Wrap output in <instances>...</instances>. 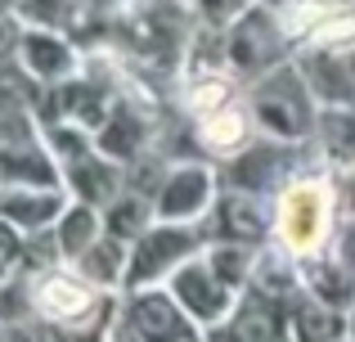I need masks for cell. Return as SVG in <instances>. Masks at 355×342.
<instances>
[{
	"mask_svg": "<svg viewBox=\"0 0 355 342\" xmlns=\"http://www.w3.org/2000/svg\"><path fill=\"white\" fill-rule=\"evenodd\" d=\"M342 225V207H338V176L324 162L315 167H297L288 176V185L275 194V230L270 243L279 253H288L297 266L315 262V257L333 253V239Z\"/></svg>",
	"mask_w": 355,
	"mask_h": 342,
	"instance_id": "obj_1",
	"label": "cell"
},
{
	"mask_svg": "<svg viewBox=\"0 0 355 342\" xmlns=\"http://www.w3.org/2000/svg\"><path fill=\"white\" fill-rule=\"evenodd\" d=\"M248 99H252V117H257L261 135L270 140H288V144H311L315 140V126H320V113L324 104L315 99L306 72L293 63L266 72L248 86Z\"/></svg>",
	"mask_w": 355,
	"mask_h": 342,
	"instance_id": "obj_2",
	"label": "cell"
},
{
	"mask_svg": "<svg viewBox=\"0 0 355 342\" xmlns=\"http://www.w3.org/2000/svg\"><path fill=\"white\" fill-rule=\"evenodd\" d=\"M297 54H355V0H266Z\"/></svg>",
	"mask_w": 355,
	"mask_h": 342,
	"instance_id": "obj_3",
	"label": "cell"
},
{
	"mask_svg": "<svg viewBox=\"0 0 355 342\" xmlns=\"http://www.w3.org/2000/svg\"><path fill=\"white\" fill-rule=\"evenodd\" d=\"M293 59H297V50H293V41H288L279 14L266 5V0H257L239 23L225 27V63H230V72H234L239 81H248V86L257 77H266V72L293 63Z\"/></svg>",
	"mask_w": 355,
	"mask_h": 342,
	"instance_id": "obj_4",
	"label": "cell"
},
{
	"mask_svg": "<svg viewBox=\"0 0 355 342\" xmlns=\"http://www.w3.org/2000/svg\"><path fill=\"white\" fill-rule=\"evenodd\" d=\"M207 248L198 225H175V221H153L144 234L130 243V262H126V289H162L189 257H198Z\"/></svg>",
	"mask_w": 355,
	"mask_h": 342,
	"instance_id": "obj_5",
	"label": "cell"
},
{
	"mask_svg": "<svg viewBox=\"0 0 355 342\" xmlns=\"http://www.w3.org/2000/svg\"><path fill=\"white\" fill-rule=\"evenodd\" d=\"M117 320L135 342H193L202 334L189 320V311L171 298V289H130L121 293Z\"/></svg>",
	"mask_w": 355,
	"mask_h": 342,
	"instance_id": "obj_6",
	"label": "cell"
},
{
	"mask_svg": "<svg viewBox=\"0 0 355 342\" xmlns=\"http://www.w3.org/2000/svg\"><path fill=\"white\" fill-rule=\"evenodd\" d=\"M166 289H171V298L189 311V320L202 329V334H207V329H216V325H225V320L234 316L239 298H243L234 284L220 280V271L207 262V253L189 257V262H184L180 271L166 280Z\"/></svg>",
	"mask_w": 355,
	"mask_h": 342,
	"instance_id": "obj_7",
	"label": "cell"
},
{
	"mask_svg": "<svg viewBox=\"0 0 355 342\" xmlns=\"http://www.w3.org/2000/svg\"><path fill=\"white\" fill-rule=\"evenodd\" d=\"M297 149H302V144L257 135V140H252L243 153H234V158L220 162L216 176H220V185H225V189H243V194L275 198V194L288 185V176L297 171Z\"/></svg>",
	"mask_w": 355,
	"mask_h": 342,
	"instance_id": "obj_8",
	"label": "cell"
},
{
	"mask_svg": "<svg viewBox=\"0 0 355 342\" xmlns=\"http://www.w3.org/2000/svg\"><path fill=\"white\" fill-rule=\"evenodd\" d=\"M202 239L207 243H248V248H266L270 230H275V198L261 194H243L220 185L211 212L202 216Z\"/></svg>",
	"mask_w": 355,
	"mask_h": 342,
	"instance_id": "obj_9",
	"label": "cell"
},
{
	"mask_svg": "<svg viewBox=\"0 0 355 342\" xmlns=\"http://www.w3.org/2000/svg\"><path fill=\"white\" fill-rule=\"evenodd\" d=\"M220 194V176L207 162H175L166 167L162 185L153 194L157 221H175V225H202V216L211 212Z\"/></svg>",
	"mask_w": 355,
	"mask_h": 342,
	"instance_id": "obj_10",
	"label": "cell"
},
{
	"mask_svg": "<svg viewBox=\"0 0 355 342\" xmlns=\"http://www.w3.org/2000/svg\"><path fill=\"white\" fill-rule=\"evenodd\" d=\"M18 63H23V72L36 81V86H45V90L72 81V77H77V68H81L77 45H72L63 32H54V27H23Z\"/></svg>",
	"mask_w": 355,
	"mask_h": 342,
	"instance_id": "obj_11",
	"label": "cell"
},
{
	"mask_svg": "<svg viewBox=\"0 0 355 342\" xmlns=\"http://www.w3.org/2000/svg\"><path fill=\"white\" fill-rule=\"evenodd\" d=\"M63 189L77 203H90V207H108L121 189H126V167L113 158H104L99 149L81 153V158L63 162Z\"/></svg>",
	"mask_w": 355,
	"mask_h": 342,
	"instance_id": "obj_12",
	"label": "cell"
},
{
	"mask_svg": "<svg viewBox=\"0 0 355 342\" xmlns=\"http://www.w3.org/2000/svg\"><path fill=\"white\" fill-rule=\"evenodd\" d=\"M288 338L293 342H347L351 338V316L329 302L311 298V293H297L288 302Z\"/></svg>",
	"mask_w": 355,
	"mask_h": 342,
	"instance_id": "obj_13",
	"label": "cell"
},
{
	"mask_svg": "<svg viewBox=\"0 0 355 342\" xmlns=\"http://www.w3.org/2000/svg\"><path fill=\"white\" fill-rule=\"evenodd\" d=\"M68 203V189H0V216H9L23 234H36V230H50Z\"/></svg>",
	"mask_w": 355,
	"mask_h": 342,
	"instance_id": "obj_14",
	"label": "cell"
},
{
	"mask_svg": "<svg viewBox=\"0 0 355 342\" xmlns=\"http://www.w3.org/2000/svg\"><path fill=\"white\" fill-rule=\"evenodd\" d=\"M144 144H148V122L130 104L117 99V104L108 108L104 126L95 131V149L104 153V158L121 162V167H130V162H139V149H144Z\"/></svg>",
	"mask_w": 355,
	"mask_h": 342,
	"instance_id": "obj_15",
	"label": "cell"
},
{
	"mask_svg": "<svg viewBox=\"0 0 355 342\" xmlns=\"http://www.w3.org/2000/svg\"><path fill=\"white\" fill-rule=\"evenodd\" d=\"M126 262H130V243L104 230V234H99L72 266H77L90 284H99L104 293H121L126 289Z\"/></svg>",
	"mask_w": 355,
	"mask_h": 342,
	"instance_id": "obj_16",
	"label": "cell"
},
{
	"mask_svg": "<svg viewBox=\"0 0 355 342\" xmlns=\"http://www.w3.org/2000/svg\"><path fill=\"white\" fill-rule=\"evenodd\" d=\"M315 144H320V162L333 171L355 167V104H329L315 126Z\"/></svg>",
	"mask_w": 355,
	"mask_h": 342,
	"instance_id": "obj_17",
	"label": "cell"
},
{
	"mask_svg": "<svg viewBox=\"0 0 355 342\" xmlns=\"http://www.w3.org/2000/svg\"><path fill=\"white\" fill-rule=\"evenodd\" d=\"M302 289L311 293V298L329 302V307L347 311V316H351V307H355V271H351V266H342L333 253L329 257H315V262L302 266Z\"/></svg>",
	"mask_w": 355,
	"mask_h": 342,
	"instance_id": "obj_18",
	"label": "cell"
},
{
	"mask_svg": "<svg viewBox=\"0 0 355 342\" xmlns=\"http://www.w3.org/2000/svg\"><path fill=\"white\" fill-rule=\"evenodd\" d=\"M99 234H104V207H90V203H77V198H72L68 207H63V216L54 221V239H59V253H63L68 266L77 262Z\"/></svg>",
	"mask_w": 355,
	"mask_h": 342,
	"instance_id": "obj_19",
	"label": "cell"
},
{
	"mask_svg": "<svg viewBox=\"0 0 355 342\" xmlns=\"http://www.w3.org/2000/svg\"><path fill=\"white\" fill-rule=\"evenodd\" d=\"M41 95L45 90L23 72V63H5L0 68V117L41 113Z\"/></svg>",
	"mask_w": 355,
	"mask_h": 342,
	"instance_id": "obj_20",
	"label": "cell"
},
{
	"mask_svg": "<svg viewBox=\"0 0 355 342\" xmlns=\"http://www.w3.org/2000/svg\"><path fill=\"white\" fill-rule=\"evenodd\" d=\"M77 14V0H18V23L23 27H54L63 32V23Z\"/></svg>",
	"mask_w": 355,
	"mask_h": 342,
	"instance_id": "obj_21",
	"label": "cell"
},
{
	"mask_svg": "<svg viewBox=\"0 0 355 342\" xmlns=\"http://www.w3.org/2000/svg\"><path fill=\"white\" fill-rule=\"evenodd\" d=\"M252 5H257V0H184V9H189L202 27H216V32H225L230 23H239Z\"/></svg>",
	"mask_w": 355,
	"mask_h": 342,
	"instance_id": "obj_22",
	"label": "cell"
},
{
	"mask_svg": "<svg viewBox=\"0 0 355 342\" xmlns=\"http://www.w3.org/2000/svg\"><path fill=\"white\" fill-rule=\"evenodd\" d=\"M23 248H27V234L9 216H0V284H9L23 271Z\"/></svg>",
	"mask_w": 355,
	"mask_h": 342,
	"instance_id": "obj_23",
	"label": "cell"
},
{
	"mask_svg": "<svg viewBox=\"0 0 355 342\" xmlns=\"http://www.w3.org/2000/svg\"><path fill=\"white\" fill-rule=\"evenodd\" d=\"M0 342H54L45 320H14V325H0Z\"/></svg>",
	"mask_w": 355,
	"mask_h": 342,
	"instance_id": "obj_24",
	"label": "cell"
},
{
	"mask_svg": "<svg viewBox=\"0 0 355 342\" xmlns=\"http://www.w3.org/2000/svg\"><path fill=\"white\" fill-rule=\"evenodd\" d=\"M18 45H23V23L18 18H0V68L18 63Z\"/></svg>",
	"mask_w": 355,
	"mask_h": 342,
	"instance_id": "obj_25",
	"label": "cell"
},
{
	"mask_svg": "<svg viewBox=\"0 0 355 342\" xmlns=\"http://www.w3.org/2000/svg\"><path fill=\"white\" fill-rule=\"evenodd\" d=\"M333 257H338L342 266H351V271H355V216H342L338 239H333Z\"/></svg>",
	"mask_w": 355,
	"mask_h": 342,
	"instance_id": "obj_26",
	"label": "cell"
},
{
	"mask_svg": "<svg viewBox=\"0 0 355 342\" xmlns=\"http://www.w3.org/2000/svg\"><path fill=\"white\" fill-rule=\"evenodd\" d=\"M108 342H135V338H130L126 329H121V320H113V334H108Z\"/></svg>",
	"mask_w": 355,
	"mask_h": 342,
	"instance_id": "obj_27",
	"label": "cell"
},
{
	"mask_svg": "<svg viewBox=\"0 0 355 342\" xmlns=\"http://www.w3.org/2000/svg\"><path fill=\"white\" fill-rule=\"evenodd\" d=\"M0 18H18V0H0Z\"/></svg>",
	"mask_w": 355,
	"mask_h": 342,
	"instance_id": "obj_28",
	"label": "cell"
},
{
	"mask_svg": "<svg viewBox=\"0 0 355 342\" xmlns=\"http://www.w3.org/2000/svg\"><path fill=\"white\" fill-rule=\"evenodd\" d=\"M351 338H355V307H351Z\"/></svg>",
	"mask_w": 355,
	"mask_h": 342,
	"instance_id": "obj_29",
	"label": "cell"
},
{
	"mask_svg": "<svg viewBox=\"0 0 355 342\" xmlns=\"http://www.w3.org/2000/svg\"><path fill=\"white\" fill-rule=\"evenodd\" d=\"M193 342H207V334H198V338H193Z\"/></svg>",
	"mask_w": 355,
	"mask_h": 342,
	"instance_id": "obj_30",
	"label": "cell"
},
{
	"mask_svg": "<svg viewBox=\"0 0 355 342\" xmlns=\"http://www.w3.org/2000/svg\"><path fill=\"white\" fill-rule=\"evenodd\" d=\"M279 342H293V338H279Z\"/></svg>",
	"mask_w": 355,
	"mask_h": 342,
	"instance_id": "obj_31",
	"label": "cell"
},
{
	"mask_svg": "<svg viewBox=\"0 0 355 342\" xmlns=\"http://www.w3.org/2000/svg\"><path fill=\"white\" fill-rule=\"evenodd\" d=\"M347 342H355V338H347Z\"/></svg>",
	"mask_w": 355,
	"mask_h": 342,
	"instance_id": "obj_32",
	"label": "cell"
}]
</instances>
